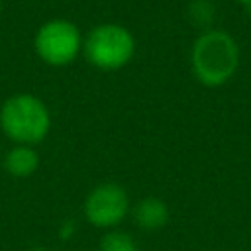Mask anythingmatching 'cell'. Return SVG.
Masks as SVG:
<instances>
[{"label": "cell", "mask_w": 251, "mask_h": 251, "mask_svg": "<svg viewBox=\"0 0 251 251\" xmlns=\"http://www.w3.org/2000/svg\"><path fill=\"white\" fill-rule=\"evenodd\" d=\"M190 67L194 78L208 86H224L239 67L237 41L224 29L202 31L190 49Z\"/></svg>", "instance_id": "6da1fadb"}, {"label": "cell", "mask_w": 251, "mask_h": 251, "mask_svg": "<svg viewBox=\"0 0 251 251\" xmlns=\"http://www.w3.org/2000/svg\"><path fill=\"white\" fill-rule=\"evenodd\" d=\"M0 127L14 143L37 145L51 129V112L39 96L18 92L4 100L0 108Z\"/></svg>", "instance_id": "7a4b0ae2"}, {"label": "cell", "mask_w": 251, "mask_h": 251, "mask_svg": "<svg viewBox=\"0 0 251 251\" xmlns=\"http://www.w3.org/2000/svg\"><path fill=\"white\" fill-rule=\"evenodd\" d=\"M82 55L98 71H120L135 55V37L122 24H98L84 35Z\"/></svg>", "instance_id": "3957f363"}, {"label": "cell", "mask_w": 251, "mask_h": 251, "mask_svg": "<svg viewBox=\"0 0 251 251\" xmlns=\"http://www.w3.org/2000/svg\"><path fill=\"white\" fill-rule=\"evenodd\" d=\"M84 35L78 25L65 18L43 22L33 37L37 57L49 67H67L82 53Z\"/></svg>", "instance_id": "277c9868"}, {"label": "cell", "mask_w": 251, "mask_h": 251, "mask_svg": "<svg viewBox=\"0 0 251 251\" xmlns=\"http://www.w3.org/2000/svg\"><path fill=\"white\" fill-rule=\"evenodd\" d=\"M129 210V194L118 182H102L94 186L84 200V218L102 229H114L120 226Z\"/></svg>", "instance_id": "5b68a950"}, {"label": "cell", "mask_w": 251, "mask_h": 251, "mask_svg": "<svg viewBox=\"0 0 251 251\" xmlns=\"http://www.w3.org/2000/svg\"><path fill=\"white\" fill-rule=\"evenodd\" d=\"M131 214L135 224L145 231H157L169 222V206L163 198H157V196L141 198L133 206Z\"/></svg>", "instance_id": "8992f818"}, {"label": "cell", "mask_w": 251, "mask_h": 251, "mask_svg": "<svg viewBox=\"0 0 251 251\" xmlns=\"http://www.w3.org/2000/svg\"><path fill=\"white\" fill-rule=\"evenodd\" d=\"M37 167L39 155L35 151V145L14 143V147L4 157V169L14 178H27L37 171Z\"/></svg>", "instance_id": "52a82bcc"}, {"label": "cell", "mask_w": 251, "mask_h": 251, "mask_svg": "<svg viewBox=\"0 0 251 251\" xmlns=\"http://www.w3.org/2000/svg\"><path fill=\"white\" fill-rule=\"evenodd\" d=\"M186 16L194 27H200L206 31V29H212L210 25L216 20V8L210 0H192L186 8Z\"/></svg>", "instance_id": "ba28073f"}, {"label": "cell", "mask_w": 251, "mask_h": 251, "mask_svg": "<svg viewBox=\"0 0 251 251\" xmlns=\"http://www.w3.org/2000/svg\"><path fill=\"white\" fill-rule=\"evenodd\" d=\"M98 251H139V245L133 239V235L120 229H110L100 239Z\"/></svg>", "instance_id": "9c48e42d"}, {"label": "cell", "mask_w": 251, "mask_h": 251, "mask_svg": "<svg viewBox=\"0 0 251 251\" xmlns=\"http://www.w3.org/2000/svg\"><path fill=\"white\" fill-rule=\"evenodd\" d=\"M243 6H245V10H247V14H249V18H251V0H239Z\"/></svg>", "instance_id": "30bf717a"}, {"label": "cell", "mask_w": 251, "mask_h": 251, "mask_svg": "<svg viewBox=\"0 0 251 251\" xmlns=\"http://www.w3.org/2000/svg\"><path fill=\"white\" fill-rule=\"evenodd\" d=\"M27 251H47L45 247H31V249H27Z\"/></svg>", "instance_id": "8fae6325"}, {"label": "cell", "mask_w": 251, "mask_h": 251, "mask_svg": "<svg viewBox=\"0 0 251 251\" xmlns=\"http://www.w3.org/2000/svg\"><path fill=\"white\" fill-rule=\"evenodd\" d=\"M0 8H2V0H0Z\"/></svg>", "instance_id": "7c38bea8"}, {"label": "cell", "mask_w": 251, "mask_h": 251, "mask_svg": "<svg viewBox=\"0 0 251 251\" xmlns=\"http://www.w3.org/2000/svg\"><path fill=\"white\" fill-rule=\"evenodd\" d=\"M0 45H2V41H0Z\"/></svg>", "instance_id": "4fadbf2b"}]
</instances>
